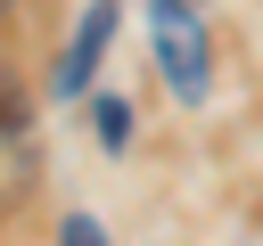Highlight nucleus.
Segmentation results:
<instances>
[{
    "mask_svg": "<svg viewBox=\"0 0 263 246\" xmlns=\"http://www.w3.org/2000/svg\"><path fill=\"white\" fill-rule=\"evenodd\" d=\"M148 16H156V66H164L173 98L197 107L205 98V33H197V16H181V0H156Z\"/></svg>",
    "mask_w": 263,
    "mask_h": 246,
    "instance_id": "1",
    "label": "nucleus"
},
{
    "mask_svg": "<svg viewBox=\"0 0 263 246\" xmlns=\"http://www.w3.org/2000/svg\"><path fill=\"white\" fill-rule=\"evenodd\" d=\"M25 189H33V107L16 74H0V213H16Z\"/></svg>",
    "mask_w": 263,
    "mask_h": 246,
    "instance_id": "2",
    "label": "nucleus"
},
{
    "mask_svg": "<svg viewBox=\"0 0 263 246\" xmlns=\"http://www.w3.org/2000/svg\"><path fill=\"white\" fill-rule=\"evenodd\" d=\"M115 0H90L82 8V25H74V41H66V57H58V98H82L90 90V74H99V57H107V33H115Z\"/></svg>",
    "mask_w": 263,
    "mask_h": 246,
    "instance_id": "3",
    "label": "nucleus"
},
{
    "mask_svg": "<svg viewBox=\"0 0 263 246\" xmlns=\"http://www.w3.org/2000/svg\"><path fill=\"white\" fill-rule=\"evenodd\" d=\"M99 139H107V148L132 139V107H123V98H99Z\"/></svg>",
    "mask_w": 263,
    "mask_h": 246,
    "instance_id": "4",
    "label": "nucleus"
},
{
    "mask_svg": "<svg viewBox=\"0 0 263 246\" xmlns=\"http://www.w3.org/2000/svg\"><path fill=\"white\" fill-rule=\"evenodd\" d=\"M58 246H107V230H99V221H90V213H74V221H66V230H58Z\"/></svg>",
    "mask_w": 263,
    "mask_h": 246,
    "instance_id": "5",
    "label": "nucleus"
},
{
    "mask_svg": "<svg viewBox=\"0 0 263 246\" xmlns=\"http://www.w3.org/2000/svg\"><path fill=\"white\" fill-rule=\"evenodd\" d=\"M0 8H8V0H0Z\"/></svg>",
    "mask_w": 263,
    "mask_h": 246,
    "instance_id": "6",
    "label": "nucleus"
}]
</instances>
